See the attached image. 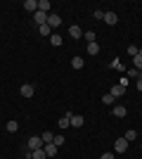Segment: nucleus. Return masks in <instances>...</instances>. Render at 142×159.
Masks as SVG:
<instances>
[{"label":"nucleus","mask_w":142,"mask_h":159,"mask_svg":"<svg viewBox=\"0 0 142 159\" xmlns=\"http://www.w3.org/2000/svg\"><path fill=\"white\" fill-rule=\"evenodd\" d=\"M128 145H130V143H128L126 138H118V140H114V152H116V154L128 152Z\"/></svg>","instance_id":"1"},{"label":"nucleus","mask_w":142,"mask_h":159,"mask_svg":"<svg viewBox=\"0 0 142 159\" xmlns=\"http://www.w3.org/2000/svg\"><path fill=\"white\" fill-rule=\"evenodd\" d=\"M43 145H45V143H43V138H38V135H31L28 143H26V147L31 152H33V150H43Z\"/></svg>","instance_id":"2"},{"label":"nucleus","mask_w":142,"mask_h":159,"mask_svg":"<svg viewBox=\"0 0 142 159\" xmlns=\"http://www.w3.org/2000/svg\"><path fill=\"white\" fill-rule=\"evenodd\" d=\"M47 26H50V29L62 26V17H59V14H54V12H50V14H47Z\"/></svg>","instance_id":"3"},{"label":"nucleus","mask_w":142,"mask_h":159,"mask_svg":"<svg viewBox=\"0 0 142 159\" xmlns=\"http://www.w3.org/2000/svg\"><path fill=\"white\" fill-rule=\"evenodd\" d=\"M57 150H59V147L54 145V143H45V145H43V152H45L47 159H52L54 154H57Z\"/></svg>","instance_id":"4"},{"label":"nucleus","mask_w":142,"mask_h":159,"mask_svg":"<svg viewBox=\"0 0 142 159\" xmlns=\"http://www.w3.org/2000/svg\"><path fill=\"white\" fill-rule=\"evenodd\" d=\"M19 93H21V98H33V93H36L33 83H24V86L19 88Z\"/></svg>","instance_id":"5"},{"label":"nucleus","mask_w":142,"mask_h":159,"mask_svg":"<svg viewBox=\"0 0 142 159\" xmlns=\"http://www.w3.org/2000/svg\"><path fill=\"white\" fill-rule=\"evenodd\" d=\"M104 24H107V26L118 24V14H116V12H104Z\"/></svg>","instance_id":"6"},{"label":"nucleus","mask_w":142,"mask_h":159,"mask_svg":"<svg viewBox=\"0 0 142 159\" xmlns=\"http://www.w3.org/2000/svg\"><path fill=\"white\" fill-rule=\"evenodd\" d=\"M21 7H24L26 12L33 14V12H38V0H24V5H21Z\"/></svg>","instance_id":"7"},{"label":"nucleus","mask_w":142,"mask_h":159,"mask_svg":"<svg viewBox=\"0 0 142 159\" xmlns=\"http://www.w3.org/2000/svg\"><path fill=\"white\" fill-rule=\"evenodd\" d=\"M109 93L114 95V98H123V95H126V88H123V86H118V83H114V86L109 88Z\"/></svg>","instance_id":"8"},{"label":"nucleus","mask_w":142,"mask_h":159,"mask_svg":"<svg viewBox=\"0 0 142 159\" xmlns=\"http://www.w3.org/2000/svg\"><path fill=\"white\" fill-rule=\"evenodd\" d=\"M33 21L38 24V26H43V24H47V14L38 10V12H33Z\"/></svg>","instance_id":"9"},{"label":"nucleus","mask_w":142,"mask_h":159,"mask_svg":"<svg viewBox=\"0 0 142 159\" xmlns=\"http://www.w3.org/2000/svg\"><path fill=\"white\" fill-rule=\"evenodd\" d=\"M69 36H71L74 40L83 38V29H81V26H69Z\"/></svg>","instance_id":"10"},{"label":"nucleus","mask_w":142,"mask_h":159,"mask_svg":"<svg viewBox=\"0 0 142 159\" xmlns=\"http://www.w3.org/2000/svg\"><path fill=\"white\" fill-rule=\"evenodd\" d=\"M38 10H41V12H45V14H50V12H52L50 0H38Z\"/></svg>","instance_id":"11"},{"label":"nucleus","mask_w":142,"mask_h":159,"mask_svg":"<svg viewBox=\"0 0 142 159\" xmlns=\"http://www.w3.org/2000/svg\"><path fill=\"white\" fill-rule=\"evenodd\" d=\"M111 112H114V116H116V119H123V116L128 114V109H126L123 105H116L114 109H111Z\"/></svg>","instance_id":"12"},{"label":"nucleus","mask_w":142,"mask_h":159,"mask_svg":"<svg viewBox=\"0 0 142 159\" xmlns=\"http://www.w3.org/2000/svg\"><path fill=\"white\" fill-rule=\"evenodd\" d=\"M83 124H85V119H83L81 114H71V126L74 128H81Z\"/></svg>","instance_id":"13"},{"label":"nucleus","mask_w":142,"mask_h":159,"mask_svg":"<svg viewBox=\"0 0 142 159\" xmlns=\"http://www.w3.org/2000/svg\"><path fill=\"white\" fill-rule=\"evenodd\" d=\"M38 33H41L43 38H50V36H52V29L47 26V24H43V26H38Z\"/></svg>","instance_id":"14"},{"label":"nucleus","mask_w":142,"mask_h":159,"mask_svg":"<svg viewBox=\"0 0 142 159\" xmlns=\"http://www.w3.org/2000/svg\"><path fill=\"white\" fill-rule=\"evenodd\" d=\"M85 48H88V55H90V57H95V55H100V45H97V43H88Z\"/></svg>","instance_id":"15"},{"label":"nucleus","mask_w":142,"mask_h":159,"mask_svg":"<svg viewBox=\"0 0 142 159\" xmlns=\"http://www.w3.org/2000/svg\"><path fill=\"white\" fill-rule=\"evenodd\" d=\"M71 66L78 71V69H83V66H85V60H83V57H74V60H71Z\"/></svg>","instance_id":"16"},{"label":"nucleus","mask_w":142,"mask_h":159,"mask_svg":"<svg viewBox=\"0 0 142 159\" xmlns=\"http://www.w3.org/2000/svg\"><path fill=\"white\" fill-rule=\"evenodd\" d=\"M133 69L142 71V50H140V55H135V57H133Z\"/></svg>","instance_id":"17"},{"label":"nucleus","mask_w":142,"mask_h":159,"mask_svg":"<svg viewBox=\"0 0 142 159\" xmlns=\"http://www.w3.org/2000/svg\"><path fill=\"white\" fill-rule=\"evenodd\" d=\"M50 45H52V48L62 45V36H59V33H52V36H50Z\"/></svg>","instance_id":"18"},{"label":"nucleus","mask_w":142,"mask_h":159,"mask_svg":"<svg viewBox=\"0 0 142 159\" xmlns=\"http://www.w3.org/2000/svg\"><path fill=\"white\" fill-rule=\"evenodd\" d=\"M126 79H140V71H137V69H133V66H130V69H126Z\"/></svg>","instance_id":"19"},{"label":"nucleus","mask_w":142,"mask_h":159,"mask_svg":"<svg viewBox=\"0 0 142 159\" xmlns=\"http://www.w3.org/2000/svg\"><path fill=\"white\" fill-rule=\"evenodd\" d=\"M7 133H17V131H19V121H7Z\"/></svg>","instance_id":"20"},{"label":"nucleus","mask_w":142,"mask_h":159,"mask_svg":"<svg viewBox=\"0 0 142 159\" xmlns=\"http://www.w3.org/2000/svg\"><path fill=\"white\" fill-rule=\"evenodd\" d=\"M111 69H116V71H126V66L121 64V60H118V57H114V60H111Z\"/></svg>","instance_id":"21"},{"label":"nucleus","mask_w":142,"mask_h":159,"mask_svg":"<svg viewBox=\"0 0 142 159\" xmlns=\"http://www.w3.org/2000/svg\"><path fill=\"white\" fill-rule=\"evenodd\" d=\"M57 124H59V128H69V126H71V116H67V114H64Z\"/></svg>","instance_id":"22"},{"label":"nucleus","mask_w":142,"mask_h":159,"mask_svg":"<svg viewBox=\"0 0 142 159\" xmlns=\"http://www.w3.org/2000/svg\"><path fill=\"white\" fill-rule=\"evenodd\" d=\"M102 102H104V105H114L116 98H114L111 93H104V95H102Z\"/></svg>","instance_id":"23"},{"label":"nucleus","mask_w":142,"mask_h":159,"mask_svg":"<svg viewBox=\"0 0 142 159\" xmlns=\"http://www.w3.org/2000/svg\"><path fill=\"white\" fill-rule=\"evenodd\" d=\"M83 38L88 40V43H97V36H95V31H85V33H83Z\"/></svg>","instance_id":"24"},{"label":"nucleus","mask_w":142,"mask_h":159,"mask_svg":"<svg viewBox=\"0 0 142 159\" xmlns=\"http://www.w3.org/2000/svg\"><path fill=\"white\" fill-rule=\"evenodd\" d=\"M123 138H126V140L130 143V140H135V138H137V131H135V128H128V133H126Z\"/></svg>","instance_id":"25"},{"label":"nucleus","mask_w":142,"mask_h":159,"mask_svg":"<svg viewBox=\"0 0 142 159\" xmlns=\"http://www.w3.org/2000/svg\"><path fill=\"white\" fill-rule=\"evenodd\" d=\"M41 138H43V143H52V140H54V135H52L50 131H43V135H41Z\"/></svg>","instance_id":"26"},{"label":"nucleus","mask_w":142,"mask_h":159,"mask_svg":"<svg viewBox=\"0 0 142 159\" xmlns=\"http://www.w3.org/2000/svg\"><path fill=\"white\" fill-rule=\"evenodd\" d=\"M52 143H54L57 147H62L64 143H67V138H64V135H54V140H52Z\"/></svg>","instance_id":"27"},{"label":"nucleus","mask_w":142,"mask_h":159,"mask_svg":"<svg viewBox=\"0 0 142 159\" xmlns=\"http://www.w3.org/2000/svg\"><path fill=\"white\" fill-rule=\"evenodd\" d=\"M128 55H130V57L140 55V48H137V45H128Z\"/></svg>","instance_id":"28"},{"label":"nucleus","mask_w":142,"mask_h":159,"mask_svg":"<svg viewBox=\"0 0 142 159\" xmlns=\"http://www.w3.org/2000/svg\"><path fill=\"white\" fill-rule=\"evenodd\" d=\"M31 154H33V159H47L43 150H33V152H31Z\"/></svg>","instance_id":"29"},{"label":"nucleus","mask_w":142,"mask_h":159,"mask_svg":"<svg viewBox=\"0 0 142 159\" xmlns=\"http://www.w3.org/2000/svg\"><path fill=\"white\" fill-rule=\"evenodd\" d=\"M93 17H95V19H104V12H102V10H95Z\"/></svg>","instance_id":"30"},{"label":"nucleus","mask_w":142,"mask_h":159,"mask_svg":"<svg viewBox=\"0 0 142 159\" xmlns=\"http://www.w3.org/2000/svg\"><path fill=\"white\" fill-rule=\"evenodd\" d=\"M100 159H114V152H104V154H100Z\"/></svg>","instance_id":"31"},{"label":"nucleus","mask_w":142,"mask_h":159,"mask_svg":"<svg viewBox=\"0 0 142 159\" xmlns=\"http://www.w3.org/2000/svg\"><path fill=\"white\" fill-rule=\"evenodd\" d=\"M135 88H137V90L142 93V79H137V81H135Z\"/></svg>","instance_id":"32"},{"label":"nucleus","mask_w":142,"mask_h":159,"mask_svg":"<svg viewBox=\"0 0 142 159\" xmlns=\"http://www.w3.org/2000/svg\"><path fill=\"white\" fill-rule=\"evenodd\" d=\"M24 159H33V154H31V152H26V157H24Z\"/></svg>","instance_id":"33"},{"label":"nucleus","mask_w":142,"mask_h":159,"mask_svg":"<svg viewBox=\"0 0 142 159\" xmlns=\"http://www.w3.org/2000/svg\"><path fill=\"white\" fill-rule=\"evenodd\" d=\"M140 79H142V71H140Z\"/></svg>","instance_id":"34"},{"label":"nucleus","mask_w":142,"mask_h":159,"mask_svg":"<svg viewBox=\"0 0 142 159\" xmlns=\"http://www.w3.org/2000/svg\"><path fill=\"white\" fill-rule=\"evenodd\" d=\"M140 150H142V145H140Z\"/></svg>","instance_id":"35"}]
</instances>
